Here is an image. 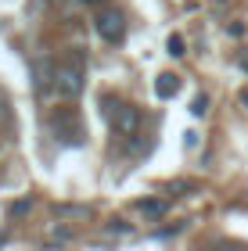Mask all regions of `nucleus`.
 <instances>
[{"instance_id": "nucleus-2", "label": "nucleus", "mask_w": 248, "mask_h": 251, "mask_svg": "<svg viewBox=\"0 0 248 251\" xmlns=\"http://www.w3.org/2000/svg\"><path fill=\"white\" fill-rule=\"evenodd\" d=\"M94 29L105 43H122V36H126V15L119 7H108L94 18Z\"/></svg>"}, {"instance_id": "nucleus-8", "label": "nucleus", "mask_w": 248, "mask_h": 251, "mask_svg": "<svg viewBox=\"0 0 248 251\" xmlns=\"http://www.w3.org/2000/svg\"><path fill=\"white\" fill-rule=\"evenodd\" d=\"M29 204H32L29 198H26V201H18V204H11V215H22V212H29Z\"/></svg>"}, {"instance_id": "nucleus-6", "label": "nucleus", "mask_w": 248, "mask_h": 251, "mask_svg": "<svg viewBox=\"0 0 248 251\" xmlns=\"http://www.w3.org/2000/svg\"><path fill=\"white\" fill-rule=\"evenodd\" d=\"M205 111H209V97H205V94H198V97H194V104H191V115H205Z\"/></svg>"}, {"instance_id": "nucleus-9", "label": "nucleus", "mask_w": 248, "mask_h": 251, "mask_svg": "<svg viewBox=\"0 0 248 251\" xmlns=\"http://www.w3.org/2000/svg\"><path fill=\"white\" fill-rule=\"evenodd\" d=\"M241 104H245V108H248V90H245V94H241Z\"/></svg>"}, {"instance_id": "nucleus-1", "label": "nucleus", "mask_w": 248, "mask_h": 251, "mask_svg": "<svg viewBox=\"0 0 248 251\" xmlns=\"http://www.w3.org/2000/svg\"><path fill=\"white\" fill-rule=\"evenodd\" d=\"M105 115L122 136H133L140 129V111L133 104H122V100H115V97H105Z\"/></svg>"}, {"instance_id": "nucleus-5", "label": "nucleus", "mask_w": 248, "mask_h": 251, "mask_svg": "<svg viewBox=\"0 0 248 251\" xmlns=\"http://www.w3.org/2000/svg\"><path fill=\"white\" fill-rule=\"evenodd\" d=\"M137 208H140L144 215H165L169 204H165V201H159V198H144V201H137Z\"/></svg>"}, {"instance_id": "nucleus-3", "label": "nucleus", "mask_w": 248, "mask_h": 251, "mask_svg": "<svg viewBox=\"0 0 248 251\" xmlns=\"http://www.w3.org/2000/svg\"><path fill=\"white\" fill-rule=\"evenodd\" d=\"M54 90H58L61 97H76V94L83 90L80 68H58V75H54Z\"/></svg>"}, {"instance_id": "nucleus-10", "label": "nucleus", "mask_w": 248, "mask_h": 251, "mask_svg": "<svg viewBox=\"0 0 248 251\" xmlns=\"http://www.w3.org/2000/svg\"><path fill=\"white\" fill-rule=\"evenodd\" d=\"M80 4H101V0H80Z\"/></svg>"}, {"instance_id": "nucleus-4", "label": "nucleus", "mask_w": 248, "mask_h": 251, "mask_svg": "<svg viewBox=\"0 0 248 251\" xmlns=\"http://www.w3.org/2000/svg\"><path fill=\"white\" fill-rule=\"evenodd\" d=\"M176 90H180V79H176L173 72H162L159 79H155V94H159L162 100H169V97H176Z\"/></svg>"}, {"instance_id": "nucleus-7", "label": "nucleus", "mask_w": 248, "mask_h": 251, "mask_svg": "<svg viewBox=\"0 0 248 251\" xmlns=\"http://www.w3.org/2000/svg\"><path fill=\"white\" fill-rule=\"evenodd\" d=\"M169 54H173V58H184V40L180 36H169Z\"/></svg>"}]
</instances>
